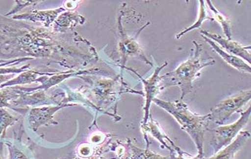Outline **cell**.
<instances>
[{
	"mask_svg": "<svg viewBox=\"0 0 251 159\" xmlns=\"http://www.w3.org/2000/svg\"><path fill=\"white\" fill-rule=\"evenodd\" d=\"M194 44L195 50L192 56L181 64L175 70L160 76L161 90L173 86L179 87L182 92L180 100H183L192 91L194 81L201 75L202 69L215 63L213 57L205 52L202 45L195 41Z\"/></svg>",
	"mask_w": 251,
	"mask_h": 159,
	"instance_id": "1",
	"label": "cell"
},
{
	"mask_svg": "<svg viewBox=\"0 0 251 159\" xmlns=\"http://www.w3.org/2000/svg\"><path fill=\"white\" fill-rule=\"evenodd\" d=\"M152 103L166 111L174 117L179 123L181 129L190 136L193 140L198 151V156L203 158L204 136L209 129L208 114L203 116L193 113L189 110L183 100L180 99L170 102L162 100L156 97L153 99Z\"/></svg>",
	"mask_w": 251,
	"mask_h": 159,
	"instance_id": "2",
	"label": "cell"
},
{
	"mask_svg": "<svg viewBox=\"0 0 251 159\" xmlns=\"http://www.w3.org/2000/svg\"><path fill=\"white\" fill-rule=\"evenodd\" d=\"M241 117L232 124L221 126L217 129H209L212 133L210 146L214 153H218L233 141L242 129L248 125L251 117V108L245 112H240Z\"/></svg>",
	"mask_w": 251,
	"mask_h": 159,
	"instance_id": "3",
	"label": "cell"
},
{
	"mask_svg": "<svg viewBox=\"0 0 251 159\" xmlns=\"http://www.w3.org/2000/svg\"><path fill=\"white\" fill-rule=\"evenodd\" d=\"M251 90L242 91L237 94L224 99L215 107L212 108L209 112V121L215 124H225L226 120L235 112H240L241 109L251 100Z\"/></svg>",
	"mask_w": 251,
	"mask_h": 159,
	"instance_id": "4",
	"label": "cell"
},
{
	"mask_svg": "<svg viewBox=\"0 0 251 159\" xmlns=\"http://www.w3.org/2000/svg\"><path fill=\"white\" fill-rule=\"evenodd\" d=\"M166 65H168V63L165 62L162 67L155 68L154 73L148 79H143L136 72H135V74H137V76L141 79V82H142L144 85V89H145V108H144L145 115H144L143 122H142L141 124H145L148 121L150 115L151 114V106L152 103V101H153L155 98H156V96L159 94V92L162 91V90H161L160 76H159V73H160L161 70Z\"/></svg>",
	"mask_w": 251,
	"mask_h": 159,
	"instance_id": "5",
	"label": "cell"
},
{
	"mask_svg": "<svg viewBox=\"0 0 251 159\" xmlns=\"http://www.w3.org/2000/svg\"><path fill=\"white\" fill-rule=\"evenodd\" d=\"M201 36L206 37L217 45H219L223 50H226L225 52L239 58L240 57V59L246 61L249 65L251 64V46H244L236 41L226 39L218 34L212 33L208 31L201 30Z\"/></svg>",
	"mask_w": 251,
	"mask_h": 159,
	"instance_id": "6",
	"label": "cell"
},
{
	"mask_svg": "<svg viewBox=\"0 0 251 159\" xmlns=\"http://www.w3.org/2000/svg\"><path fill=\"white\" fill-rule=\"evenodd\" d=\"M141 129L143 130L145 136H146L147 134L151 135L152 137L156 139L161 143V147L162 148L169 150L170 153L174 151L176 152L179 154L183 153V150L178 147L164 133L158 122L152 118V115H150L149 119L146 123L141 124Z\"/></svg>",
	"mask_w": 251,
	"mask_h": 159,
	"instance_id": "7",
	"label": "cell"
},
{
	"mask_svg": "<svg viewBox=\"0 0 251 159\" xmlns=\"http://www.w3.org/2000/svg\"><path fill=\"white\" fill-rule=\"evenodd\" d=\"M68 106L67 105H61V106H50V107L36 108L32 109L28 112V123L30 127L33 129L34 131H37L38 128L42 125L54 124L55 121L52 120V116L57 111L61 108Z\"/></svg>",
	"mask_w": 251,
	"mask_h": 159,
	"instance_id": "8",
	"label": "cell"
},
{
	"mask_svg": "<svg viewBox=\"0 0 251 159\" xmlns=\"http://www.w3.org/2000/svg\"><path fill=\"white\" fill-rule=\"evenodd\" d=\"M250 137V132L242 131L229 145L215 153L211 157H203L202 159H235L238 152L244 147Z\"/></svg>",
	"mask_w": 251,
	"mask_h": 159,
	"instance_id": "9",
	"label": "cell"
},
{
	"mask_svg": "<svg viewBox=\"0 0 251 159\" xmlns=\"http://www.w3.org/2000/svg\"><path fill=\"white\" fill-rule=\"evenodd\" d=\"M203 39L212 46L215 52L218 54L220 56L222 57V59L225 61L228 65L232 66V68H235L238 70L242 71L244 73H251V68L249 64L246 63L243 59H240L239 57L235 56V55H231L228 52H225V50L220 47L214 41H211L209 38L206 37L202 36Z\"/></svg>",
	"mask_w": 251,
	"mask_h": 159,
	"instance_id": "10",
	"label": "cell"
},
{
	"mask_svg": "<svg viewBox=\"0 0 251 159\" xmlns=\"http://www.w3.org/2000/svg\"><path fill=\"white\" fill-rule=\"evenodd\" d=\"M18 97V91L14 87H8L5 89L0 90V109H5V107L9 108L12 110L19 112L20 114H24L27 109H17L11 104L12 101L15 100Z\"/></svg>",
	"mask_w": 251,
	"mask_h": 159,
	"instance_id": "11",
	"label": "cell"
},
{
	"mask_svg": "<svg viewBox=\"0 0 251 159\" xmlns=\"http://www.w3.org/2000/svg\"><path fill=\"white\" fill-rule=\"evenodd\" d=\"M208 5L210 8L211 11L215 15V21H218L223 28L224 33L225 34L226 39L232 40V26H231L230 21L228 19L227 17L225 16L223 14L219 12L217 8L214 6L212 1H207Z\"/></svg>",
	"mask_w": 251,
	"mask_h": 159,
	"instance_id": "12",
	"label": "cell"
},
{
	"mask_svg": "<svg viewBox=\"0 0 251 159\" xmlns=\"http://www.w3.org/2000/svg\"><path fill=\"white\" fill-rule=\"evenodd\" d=\"M200 2H201V4H200V12L198 21H197L193 25L185 28V30L182 31L180 33L177 34L176 36V39L179 40L183 35L190 32V31L196 29V28H199L206 20H210V21H215L213 18H211V17L208 15L206 6H205V4H204L205 3V1H200Z\"/></svg>",
	"mask_w": 251,
	"mask_h": 159,
	"instance_id": "13",
	"label": "cell"
},
{
	"mask_svg": "<svg viewBox=\"0 0 251 159\" xmlns=\"http://www.w3.org/2000/svg\"><path fill=\"white\" fill-rule=\"evenodd\" d=\"M19 118L11 115L5 109H0V138L5 137L7 129L15 124Z\"/></svg>",
	"mask_w": 251,
	"mask_h": 159,
	"instance_id": "14",
	"label": "cell"
},
{
	"mask_svg": "<svg viewBox=\"0 0 251 159\" xmlns=\"http://www.w3.org/2000/svg\"><path fill=\"white\" fill-rule=\"evenodd\" d=\"M129 150H131V156L132 159H170L167 157L161 156L151 151L149 149L146 150H141L135 146L130 144L129 145Z\"/></svg>",
	"mask_w": 251,
	"mask_h": 159,
	"instance_id": "15",
	"label": "cell"
},
{
	"mask_svg": "<svg viewBox=\"0 0 251 159\" xmlns=\"http://www.w3.org/2000/svg\"><path fill=\"white\" fill-rule=\"evenodd\" d=\"M5 143L9 152L8 159H29L24 151L18 148L15 144L10 143L9 142H5Z\"/></svg>",
	"mask_w": 251,
	"mask_h": 159,
	"instance_id": "16",
	"label": "cell"
},
{
	"mask_svg": "<svg viewBox=\"0 0 251 159\" xmlns=\"http://www.w3.org/2000/svg\"><path fill=\"white\" fill-rule=\"evenodd\" d=\"M191 156L189 153H186V152L184 151L183 153H180V154H178L176 152H172L171 153V156H170V159H202V158L200 157L198 155H197L196 156H194V157H190Z\"/></svg>",
	"mask_w": 251,
	"mask_h": 159,
	"instance_id": "17",
	"label": "cell"
},
{
	"mask_svg": "<svg viewBox=\"0 0 251 159\" xmlns=\"http://www.w3.org/2000/svg\"><path fill=\"white\" fill-rule=\"evenodd\" d=\"M16 2L18 4H16L14 8L10 11L9 13L5 15V16H8V15H11V14H15L16 12H18V11H21L23 8L24 7L27 6V5H31V2H23V1H16Z\"/></svg>",
	"mask_w": 251,
	"mask_h": 159,
	"instance_id": "18",
	"label": "cell"
},
{
	"mask_svg": "<svg viewBox=\"0 0 251 159\" xmlns=\"http://www.w3.org/2000/svg\"><path fill=\"white\" fill-rule=\"evenodd\" d=\"M2 138H4V137L0 138V159H4V144H5V142L2 140Z\"/></svg>",
	"mask_w": 251,
	"mask_h": 159,
	"instance_id": "19",
	"label": "cell"
},
{
	"mask_svg": "<svg viewBox=\"0 0 251 159\" xmlns=\"http://www.w3.org/2000/svg\"><path fill=\"white\" fill-rule=\"evenodd\" d=\"M119 159H132V156H131V154H129V156H125V157L120 158Z\"/></svg>",
	"mask_w": 251,
	"mask_h": 159,
	"instance_id": "20",
	"label": "cell"
}]
</instances>
